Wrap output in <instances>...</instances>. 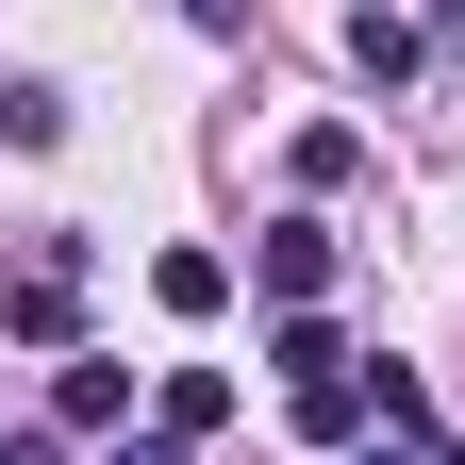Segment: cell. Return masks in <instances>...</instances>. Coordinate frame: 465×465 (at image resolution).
<instances>
[{"label":"cell","instance_id":"1","mask_svg":"<svg viewBox=\"0 0 465 465\" xmlns=\"http://www.w3.org/2000/svg\"><path fill=\"white\" fill-rule=\"evenodd\" d=\"M266 366H282V416H300V432H366V416H382V399H366V349H349L332 316H282Z\"/></svg>","mask_w":465,"mask_h":465},{"label":"cell","instance_id":"10","mask_svg":"<svg viewBox=\"0 0 465 465\" xmlns=\"http://www.w3.org/2000/svg\"><path fill=\"white\" fill-rule=\"evenodd\" d=\"M183 17H200V34H232V17H250V0H183Z\"/></svg>","mask_w":465,"mask_h":465},{"label":"cell","instance_id":"8","mask_svg":"<svg viewBox=\"0 0 465 465\" xmlns=\"http://www.w3.org/2000/svg\"><path fill=\"white\" fill-rule=\"evenodd\" d=\"M232 416V366H166V432H216Z\"/></svg>","mask_w":465,"mask_h":465},{"label":"cell","instance_id":"9","mask_svg":"<svg viewBox=\"0 0 465 465\" xmlns=\"http://www.w3.org/2000/svg\"><path fill=\"white\" fill-rule=\"evenodd\" d=\"M0 465H67V432H0Z\"/></svg>","mask_w":465,"mask_h":465},{"label":"cell","instance_id":"11","mask_svg":"<svg viewBox=\"0 0 465 465\" xmlns=\"http://www.w3.org/2000/svg\"><path fill=\"white\" fill-rule=\"evenodd\" d=\"M116 465H183V432H150V449H116Z\"/></svg>","mask_w":465,"mask_h":465},{"label":"cell","instance_id":"2","mask_svg":"<svg viewBox=\"0 0 465 465\" xmlns=\"http://www.w3.org/2000/svg\"><path fill=\"white\" fill-rule=\"evenodd\" d=\"M0 316H17L34 349H67V332H84V232H34L17 282H0Z\"/></svg>","mask_w":465,"mask_h":465},{"label":"cell","instance_id":"4","mask_svg":"<svg viewBox=\"0 0 465 465\" xmlns=\"http://www.w3.org/2000/svg\"><path fill=\"white\" fill-rule=\"evenodd\" d=\"M250 282H266L282 316H316V300H332V232H316V216H282L266 250H250Z\"/></svg>","mask_w":465,"mask_h":465},{"label":"cell","instance_id":"7","mask_svg":"<svg viewBox=\"0 0 465 465\" xmlns=\"http://www.w3.org/2000/svg\"><path fill=\"white\" fill-rule=\"evenodd\" d=\"M0 150H67V84H0Z\"/></svg>","mask_w":465,"mask_h":465},{"label":"cell","instance_id":"5","mask_svg":"<svg viewBox=\"0 0 465 465\" xmlns=\"http://www.w3.org/2000/svg\"><path fill=\"white\" fill-rule=\"evenodd\" d=\"M150 300L200 332V316H232V266H216V250H150Z\"/></svg>","mask_w":465,"mask_h":465},{"label":"cell","instance_id":"6","mask_svg":"<svg viewBox=\"0 0 465 465\" xmlns=\"http://www.w3.org/2000/svg\"><path fill=\"white\" fill-rule=\"evenodd\" d=\"M416 50H432V34L399 17V0H366V17H349V67H366V84H416Z\"/></svg>","mask_w":465,"mask_h":465},{"label":"cell","instance_id":"3","mask_svg":"<svg viewBox=\"0 0 465 465\" xmlns=\"http://www.w3.org/2000/svg\"><path fill=\"white\" fill-rule=\"evenodd\" d=\"M134 416V366H116V349H67V366H50V432H116Z\"/></svg>","mask_w":465,"mask_h":465}]
</instances>
